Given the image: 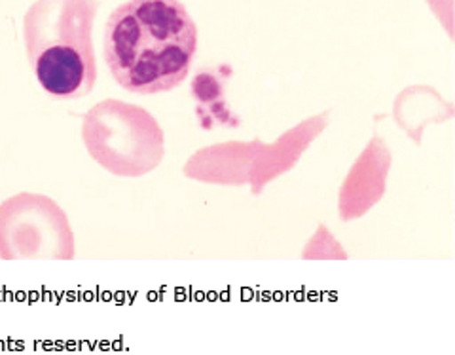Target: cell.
Listing matches in <instances>:
<instances>
[{"instance_id":"obj_1","label":"cell","mask_w":455,"mask_h":355,"mask_svg":"<svg viewBox=\"0 0 455 355\" xmlns=\"http://www.w3.org/2000/svg\"><path fill=\"white\" fill-rule=\"evenodd\" d=\"M105 61L125 92L150 95L187 80L197 52V27L180 0H127L103 35Z\"/></svg>"},{"instance_id":"obj_2","label":"cell","mask_w":455,"mask_h":355,"mask_svg":"<svg viewBox=\"0 0 455 355\" xmlns=\"http://www.w3.org/2000/svg\"><path fill=\"white\" fill-rule=\"evenodd\" d=\"M99 0H36L27 10V60L40 88L55 99H82L97 82L93 25Z\"/></svg>"},{"instance_id":"obj_3","label":"cell","mask_w":455,"mask_h":355,"mask_svg":"<svg viewBox=\"0 0 455 355\" xmlns=\"http://www.w3.org/2000/svg\"><path fill=\"white\" fill-rule=\"evenodd\" d=\"M82 139L92 158L118 177H142L164 160L165 137L148 110L107 99L84 115Z\"/></svg>"},{"instance_id":"obj_4","label":"cell","mask_w":455,"mask_h":355,"mask_svg":"<svg viewBox=\"0 0 455 355\" xmlns=\"http://www.w3.org/2000/svg\"><path fill=\"white\" fill-rule=\"evenodd\" d=\"M75 234L52 198L21 192L0 204V259H73Z\"/></svg>"},{"instance_id":"obj_5","label":"cell","mask_w":455,"mask_h":355,"mask_svg":"<svg viewBox=\"0 0 455 355\" xmlns=\"http://www.w3.org/2000/svg\"><path fill=\"white\" fill-rule=\"evenodd\" d=\"M429 3L435 8V12L438 13V18H443V3H444L446 10L451 12V0H429Z\"/></svg>"}]
</instances>
